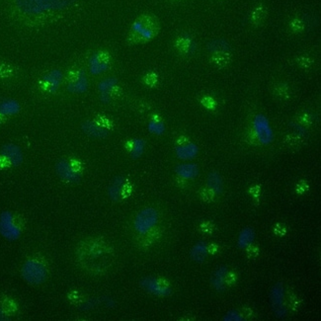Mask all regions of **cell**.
Wrapping results in <instances>:
<instances>
[{"label":"cell","mask_w":321,"mask_h":321,"mask_svg":"<svg viewBox=\"0 0 321 321\" xmlns=\"http://www.w3.org/2000/svg\"><path fill=\"white\" fill-rule=\"evenodd\" d=\"M269 299L274 315L280 319L286 318L288 314V309L285 304L286 289L282 283H277L271 287Z\"/></svg>","instance_id":"cell-6"},{"label":"cell","mask_w":321,"mask_h":321,"mask_svg":"<svg viewBox=\"0 0 321 321\" xmlns=\"http://www.w3.org/2000/svg\"><path fill=\"white\" fill-rule=\"evenodd\" d=\"M89 88V81L85 70L79 69L67 85V90L71 94H83Z\"/></svg>","instance_id":"cell-10"},{"label":"cell","mask_w":321,"mask_h":321,"mask_svg":"<svg viewBox=\"0 0 321 321\" xmlns=\"http://www.w3.org/2000/svg\"><path fill=\"white\" fill-rule=\"evenodd\" d=\"M178 47L184 53H192L195 51V43L189 36H181L178 41Z\"/></svg>","instance_id":"cell-26"},{"label":"cell","mask_w":321,"mask_h":321,"mask_svg":"<svg viewBox=\"0 0 321 321\" xmlns=\"http://www.w3.org/2000/svg\"><path fill=\"white\" fill-rule=\"evenodd\" d=\"M210 254V246L208 242L200 240L196 242L190 250V258L195 263H203Z\"/></svg>","instance_id":"cell-19"},{"label":"cell","mask_w":321,"mask_h":321,"mask_svg":"<svg viewBox=\"0 0 321 321\" xmlns=\"http://www.w3.org/2000/svg\"><path fill=\"white\" fill-rule=\"evenodd\" d=\"M148 130L151 134L154 135H162L166 131V127L162 121L153 119L150 121V123L148 124Z\"/></svg>","instance_id":"cell-25"},{"label":"cell","mask_w":321,"mask_h":321,"mask_svg":"<svg viewBox=\"0 0 321 321\" xmlns=\"http://www.w3.org/2000/svg\"><path fill=\"white\" fill-rule=\"evenodd\" d=\"M253 132L258 141L263 145H269L274 140V131L267 117L263 114H258L252 122Z\"/></svg>","instance_id":"cell-4"},{"label":"cell","mask_w":321,"mask_h":321,"mask_svg":"<svg viewBox=\"0 0 321 321\" xmlns=\"http://www.w3.org/2000/svg\"><path fill=\"white\" fill-rule=\"evenodd\" d=\"M21 110L18 101L11 98H0V116H15Z\"/></svg>","instance_id":"cell-21"},{"label":"cell","mask_w":321,"mask_h":321,"mask_svg":"<svg viewBox=\"0 0 321 321\" xmlns=\"http://www.w3.org/2000/svg\"><path fill=\"white\" fill-rule=\"evenodd\" d=\"M289 128H290V130L293 131L298 136H301V137L305 136L306 134H307V131H306V129L304 128V126H303L302 124L297 123V122L290 123V124H289Z\"/></svg>","instance_id":"cell-29"},{"label":"cell","mask_w":321,"mask_h":321,"mask_svg":"<svg viewBox=\"0 0 321 321\" xmlns=\"http://www.w3.org/2000/svg\"><path fill=\"white\" fill-rule=\"evenodd\" d=\"M157 30V22L152 16H143L140 19L136 20L133 27L132 32L135 37L139 40L148 41L151 40Z\"/></svg>","instance_id":"cell-8"},{"label":"cell","mask_w":321,"mask_h":321,"mask_svg":"<svg viewBox=\"0 0 321 321\" xmlns=\"http://www.w3.org/2000/svg\"><path fill=\"white\" fill-rule=\"evenodd\" d=\"M209 49L212 52L223 53V52H226L229 50V46L224 41H215V42H212L210 44Z\"/></svg>","instance_id":"cell-27"},{"label":"cell","mask_w":321,"mask_h":321,"mask_svg":"<svg viewBox=\"0 0 321 321\" xmlns=\"http://www.w3.org/2000/svg\"><path fill=\"white\" fill-rule=\"evenodd\" d=\"M64 73L60 69H51L48 71L42 78L45 88L50 93H55L62 86Z\"/></svg>","instance_id":"cell-12"},{"label":"cell","mask_w":321,"mask_h":321,"mask_svg":"<svg viewBox=\"0 0 321 321\" xmlns=\"http://www.w3.org/2000/svg\"><path fill=\"white\" fill-rule=\"evenodd\" d=\"M145 148H147V143H145L144 139L142 138H135L131 141V147H130V155L134 159L140 158L144 152Z\"/></svg>","instance_id":"cell-23"},{"label":"cell","mask_w":321,"mask_h":321,"mask_svg":"<svg viewBox=\"0 0 321 321\" xmlns=\"http://www.w3.org/2000/svg\"><path fill=\"white\" fill-rule=\"evenodd\" d=\"M118 85V79L115 77H108L98 83L99 99L103 104H109L112 100V92Z\"/></svg>","instance_id":"cell-15"},{"label":"cell","mask_w":321,"mask_h":321,"mask_svg":"<svg viewBox=\"0 0 321 321\" xmlns=\"http://www.w3.org/2000/svg\"><path fill=\"white\" fill-rule=\"evenodd\" d=\"M255 238H256L255 230L250 226H246L240 230L239 235L237 237V246L240 249H246L254 243Z\"/></svg>","instance_id":"cell-20"},{"label":"cell","mask_w":321,"mask_h":321,"mask_svg":"<svg viewBox=\"0 0 321 321\" xmlns=\"http://www.w3.org/2000/svg\"><path fill=\"white\" fill-rule=\"evenodd\" d=\"M127 187V181L123 176H116L110 183L107 189V195L113 202H119L123 199L125 190Z\"/></svg>","instance_id":"cell-14"},{"label":"cell","mask_w":321,"mask_h":321,"mask_svg":"<svg viewBox=\"0 0 321 321\" xmlns=\"http://www.w3.org/2000/svg\"><path fill=\"white\" fill-rule=\"evenodd\" d=\"M54 170L57 177L67 183L76 184L81 180V172L79 168L68 159L58 160L55 163Z\"/></svg>","instance_id":"cell-7"},{"label":"cell","mask_w":321,"mask_h":321,"mask_svg":"<svg viewBox=\"0 0 321 321\" xmlns=\"http://www.w3.org/2000/svg\"><path fill=\"white\" fill-rule=\"evenodd\" d=\"M109 57L105 52L96 51L88 60V68L92 75H100L109 69Z\"/></svg>","instance_id":"cell-11"},{"label":"cell","mask_w":321,"mask_h":321,"mask_svg":"<svg viewBox=\"0 0 321 321\" xmlns=\"http://www.w3.org/2000/svg\"><path fill=\"white\" fill-rule=\"evenodd\" d=\"M139 286L145 293L157 298H167L172 294L171 287L163 280L154 276L143 277L139 281Z\"/></svg>","instance_id":"cell-3"},{"label":"cell","mask_w":321,"mask_h":321,"mask_svg":"<svg viewBox=\"0 0 321 321\" xmlns=\"http://www.w3.org/2000/svg\"><path fill=\"white\" fill-rule=\"evenodd\" d=\"M207 186L215 195H220L224 189L223 179L217 171H212L207 178Z\"/></svg>","instance_id":"cell-22"},{"label":"cell","mask_w":321,"mask_h":321,"mask_svg":"<svg viewBox=\"0 0 321 321\" xmlns=\"http://www.w3.org/2000/svg\"><path fill=\"white\" fill-rule=\"evenodd\" d=\"M175 173L183 180H194L199 176L200 169L197 164L185 161L175 167Z\"/></svg>","instance_id":"cell-18"},{"label":"cell","mask_w":321,"mask_h":321,"mask_svg":"<svg viewBox=\"0 0 321 321\" xmlns=\"http://www.w3.org/2000/svg\"><path fill=\"white\" fill-rule=\"evenodd\" d=\"M21 275L25 282L33 286H40L48 278V269L41 261L29 259L21 268Z\"/></svg>","instance_id":"cell-1"},{"label":"cell","mask_w":321,"mask_h":321,"mask_svg":"<svg viewBox=\"0 0 321 321\" xmlns=\"http://www.w3.org/2000/svg\"><path fill=\"white\" fill-rule=\"evenodd\" d=\"M229 270L226 266L218 267L211 276V286L217 291H224L227 286Z\"/></svg>","instance_id":"cell-16"},{"label":"cell","mask_w":321,"mask_h":321,"mask_svg":"<svg viewBox=\"0 0 321 321\" xmlns=\"http://www.w3.org/2000/svg\"><path fill=\"white\" fill-rule=\"evenodd\" d=\"M0 156L13 167L20 166L24 161V153L21 148L12 142L2 145L1 150H0Z\"/></svg>","instance_id":"cell-9"},{"label":"cell","mask_w":321,"mask_h":321,"mask_svg":"<svg viewBox=\"0 0 321 321\" xmlns=\"http://www.w3.org/2000/svg\"><path fill=\"white\" fill-rule=\"evenodd\" d=\"M116 301L110 296H103V306L106 308H114L116 306Z\"/></svg>","instance_id":"cell-30"},{"label":"cell","mask_w":321,"mask_h":321,"mask_svg":"<svg viewBox=\"0 0 321 321\" xmlns=\"http://www.w3.org/2000/svg\"><path fill=\"white\" fill-rule=\"evenodd\" d=\"M159 221V213L152 207L140 210L135 217L134 229L139 236H147Z\"/></svg>","instance_id":"cell-2"},{"label":"cell","mask_w":321,"mask_h":321,"mask_svg":"<svg viewBox=\"0 0 321 321\" xmlns=\"http://www.w3.org/2000/svg\"><path fill=\"white\" fill-rule=\"evenodd\" d=\"M223 321H242L244 320L243 314L237 309H230L225 312L222 317Z\"/></svg>","instance_id":"cell-28"},{"label":"cell","mask_w":321,"mask_h":321,"mask_svg":"<svg viewBox=\"0 0 321 321\" xmlns=\"http://www.w3.org/2000/svg\"><path fill=\"white\" fill-rule=\"evenodd\" d=\"M175 155L182 161H191L199 154L198 145L194 142H186L175 148Z\"/></svg>","instance_id":"cell-17"},{"label":"cell","mask_w":321,"mask_h":321,"mask_svg":"<svg viewBox=\"0 0 321 321\" xmlns=\"http://www.w3.org/2000/svg\"><path fill=\"white\" fill-rule=\"evenodd\" d=\"M8 319H9V315L7 311L3 307H0V321H5Z\"/></svg>","instance_id":"cell-31"},{"label":"cell","mask_w":321,"mask_h":321,"mask_svg":"<svg viewBox=\"0 0 321 321\" xmlns=\"http://www.w3.org/2000/svg\"><path fill=\"white\" fill-rule=\"evenodd\" d=\"M99 306H103V297H95V298H90L88 300L84 301L80 305H79V310L83 312H89L92 311Z\"/></svg>","instance_id":"cell-24"},{"label":"cell","mask_w":321,"mask_h":321,"mask_svg":"<svg viewBox=\"0 0 321 321\" xmlns=\"http://www.w3.org/2000/svg\"><path fill=\"white\" fill-rule=\"evenodd\" d=\"M21 235V227L16 223L13 214L9 211L0 213V236L8 241H16Z\"/></svg>","instance_id":"cell-5"},{"label":"cell","mask_w":321,"mask_h":321,"mask_svg":"<svg viewBox=\"0 0 321 321\" xmlns=\"http://www.w3.org/2000/svg\"><path fill=\"white\" fill-rule=\"evenodd\" d=\"M81 131L89 137L96 139H104L109 135V131L104 126L91 120L84 121L81 124Z\"/></svg>","instance_id":"cell-13"}]
</instances>
